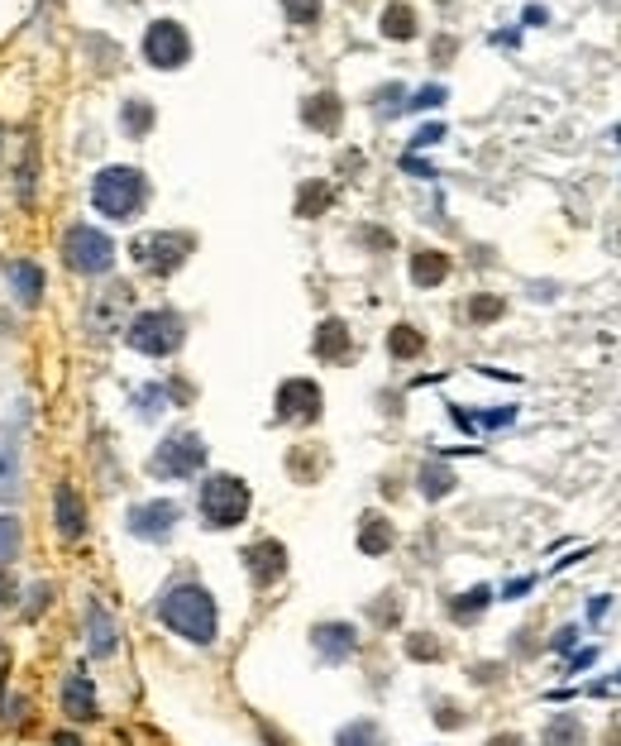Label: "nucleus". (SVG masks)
Returning <instances> with one entry per match:
<instances>
[{
	"label": "nucleus",
	"mask_w": 621,
	"mask_h": 746,
	"mask_svg": "<svg viewBox=\"0 0 621 746\" xmlns=\"http://www.w3.org/2000/svg\"><path fill=\"white\" fill-rule=\"evenodd\" d=\"M53 512H58V522H53V527L63 531L67 541H77V536H82V531H86L82 498H77V488H72V483H63V488L53 493Z\"/></svg>",
	"instance_id": "4468645a"
},
{
	"label": "nucleus",
	"mask_w": 621,
	"mask_h": 746,
	"mask_svg": "<svg viewBox=\"0 0 621 746\" xmlns=\"http://www.w3.org/2000/svg\"><path fill=\"white\" fill-rule=\"evenodd\" d=\"M416 483H421V493H426V498H445V493L454 488V474L445 469V464H435V460H430V464H421Z\"/></svg>",
	"instance_id": "bb28decb"
},
{
	"label": "nucleus",
	"mask_w": 621,
	"mask_h": 746,
	"mask_svg": "<svg viewBox=\"0 0 621 746\" xmlns=\"http://www.w3.org/2000/svg\"><path fill=\"white\" fill-rule=\"evenodd\" d=\"M407 656L411 660H440L445 656V646L430 637V632H416V637H407Z\"/></svg>",
	"instance_id": "2f4dec72"
},
{
	"label": "nucleus",
	"mask_w": 621,
	"mask_h": 746,
	"mask_svg": "<svg viewBox=\"0 0 621 746\" xmlns=\"http://www.w3.org/2000/svg\"><path fill=\"white\" fill-rule=\"evenodd\" d=\"M10 287H15V297H20L24 307H34L43 297V268L29 264V259H15L10 264Z\"/></svg>",
	"instance_id": "6ab92c4d"
},
{
	"label": "nucleus",
	"mask_w": 621,
	"mask_h": 746,
	"mask_svg": "<svg viewBox=\"0 0 621 746\" xmlns=\"http://www.w3.org/2000/svg\"><path fill=\"white\" fill-rule=\"evenodd\" d=\"M63 259L72 273H91L101 278L115 264V244L106 240V230H91V225H72L63 235Z\"/></svg>",
	"instance_id": "39448f33"
},
{
	"label": "nucleus",
	"mask_w": 621,
	"mask_h": 746,
	"mask_svg": "<svg viewBox=\"0 0 621 746\" xmlns=\"http://www.w3.org/2000/svg\"><path fill=\"white\" fill-rule=\"evenodd\" d=\"M583 737H588L583 723L574 718V713H564V718H550V727H545V737H540V742H545V746H583Z\"/></svg>",
	"instance_id": "5701e85b"
},
{
	"label": "nucleus",
	"mask_w": 621,
	"mask_h": 746,
	"mask_svg": "<svg viewBox=\"0 0 621 746\" xmlns=\"http://www.w3.org/2000/svg\"><path fill=\"white\" fill-rule=\"evenodd\" d=\"M349 350H354L349 326H344V321H321V330H316V359H325V364H344Z\"/></svg>",
	"instance_id": "f3484780"
},
{
	"label": "nucleus",
	"mask_w": 621,
	"mask_h": 746,
	"mask_svg": "<svg viewBox=\"0 0 621 746\" xmlns=\"http://www.w3.org/2000/svg\"><path fill=\"white\" fill-rule=\"evenodd\" d=\"M158 617L168 622L177 637L196 641V646H211L215 627H220V613H215V598L201 584H177V589L163 593L158 603Z\"/></svg>",
	"instance_id": "f257e3e1"
},
{
	"label": "nucleus",
	"mask_w": 621,
	"mask_h": 746,
	"mask_svg": "<svg viewBox=\"0 0 621 746\" xmlns=\"http://www.w3.org/2000/svg\"><path fill=\"white\" fill-rule=\"evenodd\" d=\"M144 58H149L153 67H163V72L182 67L187 58H192V39H187V29H182L177 20H153L149 34H144Z\"/></svg>",
	"instance_id": "6e6552de"
},
{
	"label": "nucleus",
	"mask_w": 621,
	"mask_h": 746,
	"mask_svg": "<svg viewBox=\"0 0 621 746\" xmlns=\"http://www.w3.org/2000/svg\"><path fill=\"white\" fill-rule=\"evenodd\" d=\"M201 464H206V440L192 436V431H177V436H168L153 450L149 469L158 479H192Z\"/></svg>",
	"instance_id": "0eeeda50"
},
{
	"label": "nucleus",
	"mask_w": 621,
	"mask_h": 746,
	"mask_svg": "<svg viewBox=\"0 0 621 746\" xmlns=\"http://www.w3.org/2000/svg\"><path fill=\"white\" fill-rule=\"evenodd\" d=\"M450 278V259L445 254H435V249H421V254H411V283L416 287H435Z\"/></svg>",
	"instance_id": "aec40b11"
},
{
	"label": "nucleus",
	"mask_w": 621,
	"mask_h": 746,
	"mask_svg": "<svg viewBox=\"0 0 621 746\" xmlns=\"http://www.w3.org/2000/svg\"><path fill=\"white\" fill-rule=\"evenodd\" d=\"M383 34L387 39H411L416 34V10H411L407 0H392L383 10Z\"/></svg>",
	"instance_id": "4be33fe9"
},
{
	"label": "nucleus",
	"mask_w": 621,
	"mask_h": 746,
	"mask_svg": "<svg viewBox=\"0 0 621 746\" xmlns=\"http://www.w3.org/2000/svg\"><path fill=\"white\" fill-rule=\"evenodd\" d=\"M325 397L311 378H287L278 388V421H292V426H311L321 417Z\"/></svg>",
	"instance_id": "9d476101"
},
{
	"label": "nucleus",
	"mask_w": 621,
	"mask_h": 746,
	"mask_svg": "<svg viewBox=\"0 0 621 746\" xmlns=\"http://www.w3.org/2000/svg\"><path fill=\"white\" fill-rule=\"evenodd\" d=\"M440 134H445V125H426V130H421L416 139H411V149H430V144H435Z\"/></svg>",
	"instance_id": "58836bf2"
},
{
	"label": "nucleus",
	"mask_w": 621,
	"mask_h": 746,
	"mask_svg": "<svg viewBox=\"0 0 621 746\" xmlns=\"http://www.w3.org/2000/svg\"><path fill=\"white\" fill-rule=\"evenodd\" d=\"M301 120L311 125V130H321V134H335L340 130V120H344V110H340V96L335 91H316L306 106H301Z\"/></svg>",
	"instance_id": "2eb2a0df"
},
{
	"label": "nucleus",
	"mask_w": 621,
	"mask_h": 746,
	"mask_svg": "<svg viewBox=\"0 0 621 746\" xmlns=\"http://www.w3.org/2000/svg\"><path fill=\"white\" fill-rule=\"evenodd\" d=\"M335 746H383V727L373 723V718H359V723L335 732Z\"/></svg>",
	"instance_id": "b1692460"
},
{
	"label": "nucleus",
	"mask_w": 621,
	"mask_h": 746,
	"mask_svg": "<svg viewBox=\"0 0 621 746\" xmlns=\"http://www.w3.org/2000/svg\"><path fill=\"white\" fill-rule=\"evenodd\" d=\"M502 311H507V302H502V297H473V302H469L473 321H497Z\"/></svg>",
	"instance_id": "72a5a7b5"
},
{
	"label": "nucleus",
	"mask_w": 621,
	"mask_h": 746,
	"mask_svg": "<svg viewBox=\"0 0 621 746\" xmlns=\"http://www.w3.org/2000/svg\"><path fill=\"white\" fill-rule=\"evenodd\" d=\"M58 746H82V742L77 737H58Z\"/></svg>",
	"instance_id": "c03bdc74"
},
{
	"label": "nucleus",
	"mask_w": 621,
	"mask_h": 746,
	"mask_svg": "<svg viewBox=\"0 0 621 746\" xmlns=\"http://www.w3.org/2000/svg\"><path fill=\"white\" fill-rule=\"evenodd\" d=\"M282 15L292 24H321V0H282Z\"/></svg>",
	"instance_id": "c756f323"
},
{
	"label": "nucleus",
	"mask_w": 621,
	"mask_h": 746,
	"mask_svg": "<svg viewBox=\"0 0 621 746\" xmlns=\"http://www.w3.org/2000/svg\"><path fill=\"white\" fill-rule=\"evenodd\" d=\"M244 565H249L258 589H268V584H278L287 574V550H282V541H258V546H249Z\"/></svg>",
	"instance_id": "f8f14e48"
},
{
	"label": "nucleus",
	"mask_w": 621,
	"mask_h": 746,
	"mask_svg": "<svg viewBox=\"0 0 621 746\" xmlns=\"http://www.w3.org/2000/svg\"><path fill=\"white\" fill-rule=\"evenodd\" d=\"M249 483L235 479V474H211L201 483V517L211 531H230L249 517Z\"/></svg>",
	"instance_id": "7ed1b4c3"
},
{
	"label": "nucleus",
	"mask_w": 621,
	"mask_h": 746,
	"mask_svg": "<svg viewBox=\"0 0 621 746\" xmlns=\"http://www.w3.org/2000/svg\"><path fill=\"white\" fill-rule=\"evenodd\" d=\"M63 708L72 723H91V718H96V694H91V680H86V675H67L63 680Z\"/></svg>",
	"instance_id": "dca6fc26"
},
{
	"label": "nucleus",
	"mask_w": 621,
	"mask_h": 746,
	"mask_svg": "<svg viewBox=\"0 0 621 746\" xmlns=\"http://www.w3.org/2000/svg\"><path fill=\"white\" fill-rule=\"evenodd\" d=\"M149 201V182L139 168H101L96 182H91V206L106 220H129L144 211Z\"/></svg>",
	"instance_id": "f03ea898"
},
{
	"label": "nucleus",
	"mask_w": 621,
	"mask_h": 746,
	"mask_svg": "<svg viewBox=\"0 0 621 746\" xmlns=\"http://www.w3.org/2000/svg\"><path fill=\"white\" fill-rule=\"evenodd\" d=\"M287 469L297 474V479H321V469H325V455H321V445H297L292 450V460H287Z\"/></svg>",
	"instance_id": "393cba45"
},
{
	"label": "nucleus",
	"mask_w": 621,
	"mask_h": 746,
	"mask_svg": "<svg viewBox=\"0 0 621 746\" xmlns=\"http://www.w3.org/2000/svg\"><path fill=\"white\" fill-rule=\"evenodd\" d=\"M617 680H621V675H617Z\"/></svg>",
	"instance_id": "a18cd8bd"
},
{
	"label": "nucleus",
	"mask_w": 621,
	"mask_h": 746,
	"mask_svg": "<svg viewBox=\"0 0 621 746\" xmlns=\"http://www.w3.org/2000/svg\"><path fill=\"white\" fill-rule=\"evenodd\" d=\"M311 641H316V656H321L325 665H344V660L359 651V632H354L349 622H321V627L311 632Z\"/></svg>",
	"instance_id": "9b49d317"
},
{
	"label": "nucleus",
	"mask_w": 621,
	"mask_h": 746,
	"mask_svg": "<svg viewBox=\"0 0 621 746\" xmlns=\"http://www.w3.org/2000/svg\"><path fill=\"white\" fill-rule=\"evenodd\" d=\"M20 483V450L10 445V431L0 436V498H10Z\"/></svg>",
	"instance_id": "a878e982"
},
{
	"label": "nucleus",
	"mask_w": 621,
	"mask_h": 746,
	"mask_svg": "<svg viewBox=\"0 0 621 746\" xmlns=\"http://www.w3.org/2000/svg\"><path fill=\"white\" fill-rule=\"evenodd\" d=\"M125 340L134 345L139 354H153V359H163V354H177L182 350V340H187V321L177 316V311L158 307V311H144V316H134L125 330Z\"/></svg>",
	"instance_id": "20e7f679"
},
{
	"label": "nucleus",
	"mask_w": 621,
	"mask_h": 746,
	"mask_svg": "<svg viewBox=\"0 0 621 746\" xmlns=\"http://www.w3.org/2000/svg\"><path fill=\"white\" fill-rule=\"evenodd\" d=\"M325 206H330V187L306 182V187H301V201H297V216H316V211H325Z\"/></svg>",
	"instance_id": "7c9ffc66"
},
{
	"label": "nucleus",
	"mask_w": 621,
	"mask_h": 746,
	"mask_svg": "<svg viewBox=\"0 0 621 746\" xmlns=\"http://www.w3.org/2000/svg\"><path fill=\"white\" fill-rule=\"evenodd\" d=\"M129 531L139 536V541H168L172 527L182 522V507L172 503V498H153V503H134L129 507Z\"/></svg>",
	"instance_id": "1a4fd4ad"
},
{
	"label": "nucleus",
	"mask_w": 621,
	"mask_h": 746,
	"mask_svg": "<svg viewBox=\"0 0 621 746\" xmlns=\"http://www.w3.org/2000/svg\"><path fill=\"white\" fill-rule=\"evenodd\" d=\"M526 589H531V579H512V584H507V598H521Z\"/></svg>",
	"instance_id": "79ce46f5"
},
{
	"label": "nucleus",
	"mask_w": 621,
	"mask_h": 746,
	"mask_svg": "<svg viewBox=\"0 0 621 746\" xmlns=\"http://www.w3.org/2000/svg\"><path fill=\"white\" fill-rule=\"evenodd\" d=\"M488 746H526V737H521V732H497Z\"/></svg>",
	"instance_id": "ea45409f"
},
{
	"label": "nucleus",
	"mask_w": 621,
	"mask_h": 746,
	"mask_svg": "<svg viewBox=\"0 0 621 746\" xmlns=\"http://www.w3.org/2000/svg\"><path fill=\"white\" fill-rule=\"evenodd\" d=\"M440 101H445V87H426V91H416V96H411L407 110H435Z\"/></svg>",
	"instance_id": "e433bc0d"
},
{
	"label": "nucleus",
	"mask_w": 621,
	"mask_h": 746,
	"mask_svg": "<svg viewBox=\"0 0 621 746\" xmlns=\"http://www.w3.org/2000/svg\"><path fill=\"white\" fill-rule=\"evenodd\" d=\"M435 723H440V727H459V723H464V713L450 708V703H440V708H435Z\"/></svg>",
	"instance_id": "4c0bfd02"
},
{
	"label": "nucleus",
	"mask_w": 621,
	"mask_h": 746,
	"mask_svg": "<svg viewBox=\"0 0 621 746\" xmlns=\"http://www.w3.org/2000/svg\"><path fill=\"white\" fill-rule=\"evenodd\" d=\"M192 249H196V240L182 235V230H149V235H139V240L129 244V254L149 268V273H158V278H163V273H177Z\"/></svg>",
	"instance_id": "423d86ee"
},
{
	"label": "nucleus",
	"mask_w": 621,
	"mask_h": 746,
	"mask_svg": "<svg viewBox=\"0 0 621 746\" xmlns=\"http://www.w3.org/2000/svg\"><path fill=\"white\" fill-rule=\"evenodd\" d=\"M120 125H125V134H149L153 130V106L149 101H125V110H120Z\"/></svg>",
	"instance_id": "c85d7f7f"
},
{
	"label": "nucleus",
	"mask_w": 621,
	"mask_h": 746,
	"mask_svg": "<svg viewBox=\"0 0 621 746\" xmlns=\"http://www.w3.org/2000/svg\"><path fill=\"white\" fill-rule=\"evenodd\" d=\"M86 646H91V656H115V646H120V632L96 598L86 603Z\"/></svg>",
	"instance_id": "ddd939ff"
},
{
	"label": "nucleus",
	"mask_w": 621,
	"mask_h": 746,
	"mask_svg": "<svg viewBox=\"0 0 621 746\" xmlns=\"http://www.w3.org/2000/svg\"><path fill=\"white\" fill-rule=\"evenodd\" d=\"M368 617H373L378 627H392V622L402 617V603H397L392 593H383V598H378V608H368Z\"/></svg>",
	"instance_id": "f704fd0d"
},
{
	"label": "nucleus",
	"mask_w": 621,
	"mask_h": 746,
	"mask_svg": "<svg viewBox=\"0 0 621 746\" xmlns=\"http://www.w3.org/2000/svg\"><path fill=\"white\" fill-rule=\"evenodd\" d=\"M387 350L397 354V359H416V354L426 350V340H421V330H416V326H392V335H387Z\"/></svg>",
	"instance_id": "cd10ccee"
},
{
	"label": "nucleus",
	"mask_w": 621,
	"mask_h": 746,
	"mask_svg": "<svg viewBox=\"0 0 621 746\" xmlns=\"http://www.w3.org/2000/svg\"><path fill=\"white\" fill-rule=\"evenodd\" d=\"M574 637H579V627H564V632L555 637V646H559V651H569V646H574Z\"/></svg>",
	"instance_id": "a19ab883"
},
{
	"label": "nucleus",
	"mask_w": 621,
	"mask_h": 746,
	"mask_svg": "<svg viewBox=\"0 0 621 746\" xmlns=\"http://www.w3.org/2000/svg\"><path fill=\"white\" fill-rule=\"evenodd\" d=\"M488 603H493V589H488V584H478V589L450 598V617H454V622H473L478 613H488Z\"/></svg>",
	"instance_id": "412c9836"
},
{
	"label": "nucleus",
	"mask_w": 621,
	"mask_h": 746,
	"mask_svg": "<svg viewBox=\"0 0 621 746\" xmlns=\"http://www.w3.org/2000/svg\"><path fill=\"white\" fill-rule=\"evenodd\" d=\"M15 550H20V522H15V517H0V565L15 560Z\"/></svg>",
	"instance_id": "473e14b6"
},
{
	"label": "nucleus",
	"mask_w": 621,
	"mask_h": 746,
	"mask_svg": "<svg viewBox=\"0 0 621 746\" xmlns=\"http://www.w3.org/2000/svg\"><path fill=\"white\" fill-rule=\"evenodd\" d=\"M607 746H621V727L617 732H607Z\"/></svg>",
	"instance_id": "37998d69"
},
{
	"label": "nucleus",
	"mask_w": 621,
	"mask_h": 746,
	"mask_svg": "<svg viewBox=\"0 0 621 746\" xmlns=\"http://www.w3.org/2000/svg\"><path fill=\"white\" fill-rule=\"evenodd\" d=\"M402 101H411L402 87H383V91H378V115H392V110H402Z\"/></svg>",
	"instance_id": "c9c22d12"
},
{
	"label": "nucleus",
	"mask_w": 621,
	"mask_h": 746,
	"mask_svg": "<svg viewBox=\"0 0 621 746\" xmlns=\"http://www.w3.org/2000/svg\"><path fill=\"white\" fill-rule=\"evenodd\" d=\"M392 541H397V531H392V522H387L383 512H368L364 522H359V550L364 555H387Z\"/></svg>",
	"instance_id": "a211bd4d"
}]
</instances>
